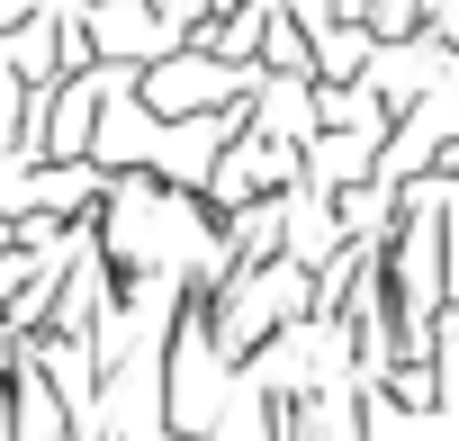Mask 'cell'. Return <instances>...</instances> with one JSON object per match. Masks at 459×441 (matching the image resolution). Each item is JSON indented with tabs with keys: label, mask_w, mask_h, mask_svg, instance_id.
I'll return each mask as SVG.
<instances>
[{
	"label": "cell",
	"mask_w": 459,
	"mask_h": 441,
	"mask_svg": "<svg viewBox=\"0 0 459 441\" xmlns=\"http://www.w3.org/2000/svg\"><path fill=\"white\" fill-rule=\"evenodd\" d=\"M91 46H100V64H126V73H144V64H162V55H180L189 37L153 10V0H91Z\"/></svg>",
	"instance_id": "cell-1"
}]
</instances>
